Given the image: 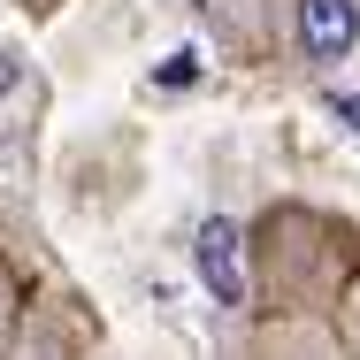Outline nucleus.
Instances as JSON below:
<instances>
[{
	"label": "nucleus",
	"instance_id": "f257e3e1",
	"mask_svg": "<svg viewBox=\"0 0 360 360\" xmlns=\"http://www.w3.org/2000/svg\"><path fill=\"white\" fill-rule=\"evenodd\" d=\"M269 46L307 77L345 70L360 54V0H269Z\"/></svg>",
	"mask_w": 360,
	"mask_h": 360
},
{
	"label": "nucleus",
	"instance_id": "f03ea898",
	"mask_svg": "<svg viewBox=\"0 0 360 360\" xmlns=\"http://www.w3.org/2000/svg\"><path fill=\"white\" fill-rule=\"evenodd\" d=\"M245 360H360L330 314H253Z\"/></svg>",
	"mask_w": 360,
	"mask_h": 360
},
{
	"label": "nucleus",
	"instance_id": "7ed1b4c3",
	"mask_svg": "<svg viewBox=\"0 0 360 360\" xmlns=\"http://www.w3.org/2000/svg\"><path fill=\"white\" fill-rule=\"evenodd\" d=\"M192 261H200V276H207V291H215L222 307H253V238H245L238 215H207L200 222Z\"/></svg>",
	"mask_w": 360,
	"mask_h": 360
},
{
	"label": "nucleus",
	"instance_id": "20e7f679",
	"mask_svg": "<svg viewBox=\"0 0 360 360\" xmlns=\"http://www.w3.org/2000/svg\"><path fill=\"white\" fill-rule=\"evenodd\" d=\"M92 338H100V330H92L84 299H39V307L23 314L8 360H84V353H92Z\"/></svg>",
	"mask_w": 360,
	"mask_h": 360
},
{
	"label": "nucleus",
	"instance_id": "39448f33",
	"mask_svg": "<svg viewBox=\"0 0 360 360\" xmlns=\"http://www.w3.org/2000/svg\"><path fill=\"white\" fill-rule=\"evenodd\" d=\"M23 314H31V291H23V276H15V261L0 253V360H8V345H15Z\"/></svg>",
	"mask_w": 360,
	"mask_h": 360
}]
</instances>
